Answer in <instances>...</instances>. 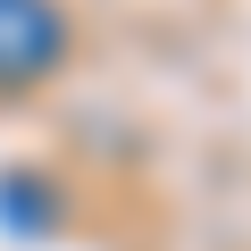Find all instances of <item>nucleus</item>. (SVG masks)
<instances>
[{"label":"nucleus","mask_w":251,"mask_h":251,"mask_svg":"<svg viewBox=\"0 0 251 251\" xmlns=\"http://www.w3.org/2000/svg\"><path fill=\"white\" fill-rule=\"evenodd\" d=\"M67 59V9L59 0H0V92L42 84Z\"/></svg>","instance_id":"f257e3e1"}]
</instances>
